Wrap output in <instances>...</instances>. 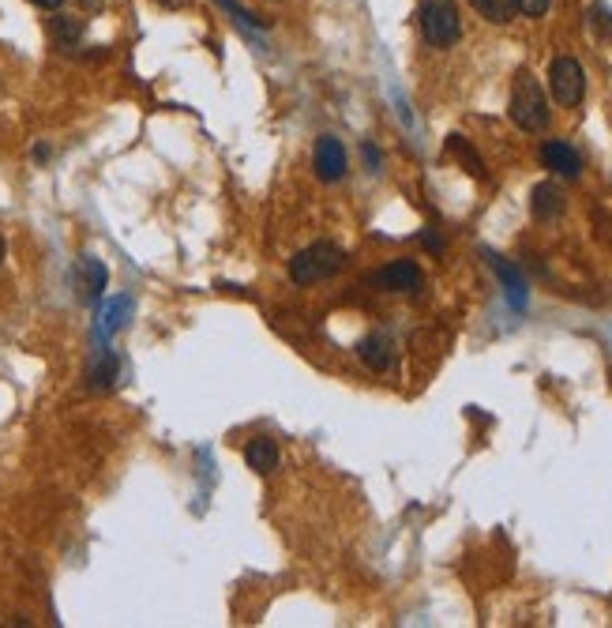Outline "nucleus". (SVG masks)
Listing matches in <instances>:
<instances>
[{"instance_id":"f257e3e1","label":"nucleus","mask_w":612,"mask_h":628,"mask_svg":"<svg viewBox=\"0 0 612 628\" xmlns=\"http://www.w3.org/2000/svg\"><path fill=\"white\" fill-rule=\"evenodd\" d=\"M507 113H511V121H515L522 132H545V128H549V121H552L549 98H545L541 83L534 79V72H526V68H522L519 76H515Z\"/></svg>"},{"instance_id":"f03ea898","label":"nucleus","mask_w":612,"mask_h":628,"mask_svg":"<svg viewBox=\"0 0 612 628\" xmlns=\"http://www.w3.org/2000/svg\"><path fill=\"white\" fill-rule=\"evenodd\" d=\"M342 267H346V252L331 245V241H316V245L301 249L290 260V279L297 286H316L327 283L331 275H338Z\"/></svg>"},{"instance_id":"7ed1b4c3","label":"nucleus","mask_w":612,"mask_h":628,"mask_svg":"<svg viewBox=\"0 0 612 628\" xmlns=\"http://www.w3.org/2000/svg\"><path fill=\"white\" fill-rule=\"evenodd\" d=\"M417 27L425 34V42L432 49H447L462 38V19L455 0H425L417 12Z\"/></svg>"},{"instance_id":"20e7f679","label":"nucleus","mask_w":612,"mask_h":628,"mask_svg":"<svg viewBox=\"0 0 612 628\" xmlns=\"http://www.w3.org/2000/svg\"><path fill=\"white\" fill-rule=\"evenodd\" d=\"M549 91L560 106H579L582 95H586V72L575 57H556L549 68Z\"/></svg>"},{"instance_id":"39448f33","label":"nucleus","mask_w":612,"mask_h":628,"mask_svg":"<svg viewBox=\"0 0 612 628\" xmlns=\"http://www.w3.org/2000/svg\"><path fill=\"white\" fill-rule=\"evenodd\" d=\"M372 286H380L387 294H414L421 286V267L414 260H391L372 275Z\"/></svg>"},{"instance_id":"423d86ee","label":"nucleus","mask_w":612,"mask_h":628,"mask_svg":"<svg viewBox=\"0 0 612 628\" xmlns=\"http://www.w3.org/2000/svg\"><path fill=\"white\" fill-rule=\"evenodd\" d=\"M312 170L320 181H342L346 173V147L335 136H320L316 147H312Z\"/></svg>"},{"instance_id":"0eeeda50","label":"nucleus","mask_w":612,"mask_h":628,"mask_svg":"<svg viewBox=\"0 0 612 628\" xmlns=\"http://www.w3.org/2000/svg\"><path fill=\"white\" fill-rule=\"evenodd\" d=\"M106 264L102 260H94V256H79L76 264V294L79 301H87V305H94V301L102 298V290H106Z\"/></svg>"},{"instance_id":"6e6552de","label":"nucleus","mask_w":612,"mask_h":628,"mask_svg":"<svg viewBox=\"0 0 612 628\" xmlns=\"http://www.w3.org/2000/svg\"><path fill=\"white\" fill-rule=\"evenodd\" d=\"M541 162H545V170H552V173H560V177H579L582 173V158H579V151L571 147V143H564V140H549L545 147H541Z\"/></svg>"},{"instance_id":"1a4fd4ad","label":"nucleus","mask_w":612,"mask_h":628,"mask_svg":"<svg viewBox=\"0 0 612 628\" xmlns=\"http://www.w3.org/2000/svg\"><path fill=\"white\" fill-rule=\"evenodd\" d=\"M564 189L560 185H552V181H545V185H537L534 196H530V211H534V219L541 222H552V219H560L564 215Z\"/></svg>"},{"instance_id":"9d476101","label":"nucleus","mask_w":612,"mask_h":628,"mask_svg":"<svg viewBox=\"0 0 612 628\" xmlns=\"http://www.w3.org/2000/svg\"><path fill=\"white\" fill-rule=\"evenodd\" d=\"M245 463H248V471H275L278 467V444L271 437H256V440H248V448H245Z\"/></svg>"},{"instance_id":"9b49d317","label":"nucleus","mask_w":612,"mask_h":628,"mask_svg":"<svg viewBox=\"0 0 612 628\" xmlns=\"http://www.w3.org/2000/svg\"><path fill=\"white\" fill-rule=\"evenodd\" d=\"M361 362L372 369V373H387L391 369V339L387 335H368L365 343L357 346Z\"/></svg>"},{"instance_id":"f8f14e48","label":"nucleus","mask_w":612,"mask_h":628,"mask_svg":"<svg viewBox=\"0 0 612 628\" xmlns=\"http://www.w3.org/2000/svg\"><path fill=\"white\" fill-rule=\"evenodd\" d=\"M83 19L76 16H53L49 19V38H53V46L57 49H76L83 42Z\"/></svg>"},{"instance_id":"ddd939ff","label":"nucleus","mask_w":612,"mask_h":628,"mask_svg":"<svg viewBox=\"0 0 612 628\" xmlns=\"http://www.w3.org/2000/svg\"><path fill=\"white\" fill-rule=\"evenodd\" d=\"M489 260H492V271H496V275L504 279L507 301H511L515 309H522V305H526V279H522V275L515 271V267L507 264L504 256H489Z\"/></svg>"},{"instance_id":"4468645a","label":"nucleus","mask_w":612,"mask_h":628,"mask_svg":"<svg viewBox=\"0 0 612 628\" xmlns=\"http://www.w3.org/2000/svg\"><path fill=\"white\" fill-rule=\"evenodd\" d=\"M113 380H117V358H113L109 350H102V354L94 358L91 373H87V388H91V392H106Z\"/></svg>"},{"instance_id":"2eb2a0df","label":"nucleus","mask_w":612,"mask_h":628,"mask_svg":"<svg viewBox=\"0 0 612 628\" xmlns=\"http://www.w3.org/2000/svg\"><path fill=\"white\" fill-rule=\"evenodd\" d=\"M470 4H474L477 16L489 19V23H511V19L519 16L515 0H470Z\"/></svg>"},{"instance_id":"dca6fc26","label":"nucleus","mask_w":612,"mask_h":628,"mask_svg":"<svg viewBox=\"0 0 612 628\" xmlns=\"http://www.w3.org/2000/svg\"><path fill=\"white\" fill-rule=\"evenodd\" d=\"M128 313H132V301H128V298H113L106 309H102V324H98V331H102V335H113V331H117L124 320H128Z\"/></svg>"},{"instance_id":"f3484780","label":"nucleus","mask_w":612,"mask_h":628,"mask_svg":"<svg viewBox=\"0 0 612 628\" xmlns=\"http://www.w3.org/2000/svg\"><path fill=\"white\" fill-rule=\"evenodd\" d=\"M447 151H451V155H459L462 162H466V170L474 173V177H485V162L474 155V147H466L462 136H451V140H447Z\"/></svg>"},{"instance_id":"a211bd4d","label":"nucleus","mask_w":612,"mask_h":628,"mask_svg":"<svg viewBox=\"0 0 612 628\" xmlns=\"http://www.w3.org/2000/svg\"><path fill=\"white\" fill-rule=\"evenodd\" d=\"M215 4H218V8H226L230 16H237V23H241V27H248V31H252V27H260V19L252 16L248 8H241L237 0H215Z\"/></svg>"},{"instance_id":"6ab92c4d","label":"nucleus","mask_w":612,"mask_h":628,"mask_svg":"<svg viewBox=\"0 0 612 628\" xmlns=\"http://www.w3.org/2000/svg\"><path fill=\"white\" fill-rule=\"evenodd\" d=\"M515 8H519L522 16L537 19V16H545V12H549V0H515Z\"/></svg>"},{"instance_id":"aec40b11","label":"nucleus","mask_w":612,"mask_h":628,"mask_svg":"<svg viewBox=\"0 0 612 628\" xmlns=\"http://www.w3.org/2000/svg\"><path fill=\"white\" fill-rule=\"evenodd\" d=\"M590 16H594V27H597V31H609V34H612V16H609V8H601V4H594V8H590Z\"/></svg>"},{"instance_id":"412c9836","label":"nucleus","mask_w":612,"mask_h":628,"mask_svg":"<svg viewBox=\"0 0 612 628\" xmlns=\"http://www.w3.org/2000/svg\"><path fill=\"white\" fill-rule=\"evenodd\" d=\"M365 162H368V170L372 173L380 170V155H376V147H372V143H365Z\"/></svg>"},{"instance_id":"4be33fe9","label":"nucleus","mask_w":612,"mask_h":628,"mask_svg":"<svg viewBox=\"0 0 612 628\" xmlns=\"http://www.w3.org/2000/svg\"><path fill=\"white\" fill-rule=\"evenodd\" d=\"M31 4H34V8H42V12H57L64 0H31Z\"/></svg>"},{"instance_id":"5701e85b","label":"nucleus","mask_w":612,"mask_h":628,"mask_svg":"<svg viewBox=\"0 0 612 628\" xmlns=\"http://www.w3.org/2000/svg\"><path fill=\"white\" fill-rule=\"evenodd\" d=\"M425 245H429L432 252H440V249H444V241L436 237V230H432V226H429V234H425Z\"/></svg>"},{"instance_id":"b1692460","label":"nucleus","mask_w":612,"mask_h":628,"mask_svg":"<svg viewBox=\"0 0 612 628\" xmlns=\"http://www.w3.org/2000/svg\"><path fill=\"white\" fill-rule=\"evenodd\" d=\"M79 4H83V8H87V12H98V8H102V4H106V0H79Z\"/></svg>"},{"instance_id":"393cba45","label":"nucleus","mask_w":612,"mask_h":628,"mask_svg":"<svg viewBox=\"0 0 612 628\" xmlns=\"http://www.w3.org/2000/svg\"><path fill=\"white\" fill-rule=\"evenodd\" d=\"M158 4H166V8H181V0H158Z\"/></svg>"},{"instance_id":"a878e982","label":"nucleus","mask_w":612,"mask_h":628,"mask_svg":"<svg viewBox=\"0 0 612 628\" xmlns=\"http://www.w3.org/2000/svg\"><path fill=\"white\" fill-rule=\"evenodd\" d=\"M0 260H4V237H0Z\"/></svg>"}]
</instances>
